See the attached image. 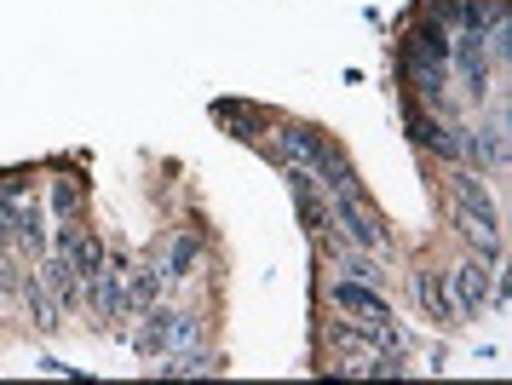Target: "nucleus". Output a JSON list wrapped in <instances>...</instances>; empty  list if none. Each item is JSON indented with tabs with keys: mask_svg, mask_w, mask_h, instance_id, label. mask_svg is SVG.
Returning a JSON list of instances; mask_svg holds the SVG:
<instances>
[{
	"mask_svg": "<svg viewBox=\"0 0 512 385\" xmlns=\"http://www.w3.org/2000/svg\"><path fill=\"white\" fill-rule=\"evenodd\" d=\"M495 259H484V253H472V259H461L455 271H443V282H449V299H455V317H484L489 305V288H495V271H489Z\"/></svg>",
	"mask_w": 512,
	"mask_h": 385,
	"instance_id": "nucleus-1",
	"label": "nucleus"
},
{
	"mask_svg": "<svg viewBox=\"0 0 512 385\" xmlns=\"http://www.w3.org/2000/svg\"><path fill=\"white\" fill-rule=\"evenodd\" d=\"M156 299H162V265L156 259H139L133 271H121V317L127 322L144 317Z\"/></svg>",
	"mask_w": 512,
	"mask_h": 385,
	"instance_id": "nucleus-2",
	"label": "nucleus"
},
{
	"mask_svg": "<svg viewBox=\"0 0 512 385\" xmlns=\"http://www.w3.org/2000/svg\"><path fill=\"white\" fill-rule=\"evenodd\" d=\"M449 213H455V230H461L484 259H501V213H484V207H466L449 196Z\"/></svg>",
	"mask_w": 512,
	"mask_h": 385,
	"instance_id": "nucleus-3",
	"label": "nucleus"
},
{
	"mask_svg": "<svg viewBox=\"0 0 512 385\" xmlns=\"http://www.w3.org/2000/svg\"><path fill=\"white\" fill-rule=\"evenodd\" d=\"M277 150L288 161H294V179H317V167H323V156H328V144L311 127H277Z\"/></svg>",
	"mask_w": 512,
	"mask_h": 385,
	"instance_id": "nucleus-4",
	"label": "nucleus"
},
{
	"mask_svg": "<svg viewBox=\"0 0 512 385\" xmlns=\"http://www.w3.org/2000/svg\"><path fill=\"white\" fill-rule=\"evenodd\" d=\"M121 271H127V265H121V259H110L104 271H93L87 282H81V288H87V305H93V317H98V322H116V317H121Z\"/></svg>",
	"mask_w": 512,
	"mask_h": 385,
	"instance_id": "nucleus-5",
	"label": "nucleus"
},
{
	"mask_svg": "<svg viewBox=\"0 0 512 385\" xmlns=\"http://www.w3.org/2000/svg\"><path fill=\"white\" fill-rule=\"evenodd\" d=\"M340 276H346V282H363V288H386V282H392V271L380 265V253L351 248V242H340Z\"/></svg>",
	"mask_w": 512,
	"mask_h": 385,
	"instance_id": "nucleus-6",
	"label": "nucleus"
},
{
	"mask_svg": "<svg viewBox=\"0 0 512 385\" xmlns=\"http://www.w3.org/2000/svg\"><path fill=\"white\" fill-rule=\"evenodd\" d=\"M41 282L52 288V299L70 311V305H81V271H75V259L70 253H52L47 265H41Z\"/></svg>",
	"mask_w": 512,
	"mask_h": 385,
	"instance_id": "nucleus-7",
	"label": "nucleus"
},
{
	"mask_svg": "<svg viewBox=\"0 0 512 385\" xmlns=\"http://www.w3.org/2000/svg\"><path fill=\"white\" fill-rule=\"evenodd\" d=\"M415 299L432 322H461L455 317V299H449V282L438 271H415Z\"/></svg>",
	"mask_w": 512,
	"mask_h": 385,
	"instance_id": "nucleus-8",
	"label": "nucleus"
},
{
	"mask_svg": "<svg viewBox=\"0 0 512 385\" xmlns=\"http://www.w3.org/2000/svg\"><path fill=\"white\" fill-rule=\"evenodd\" d=\"M18 299L29 305V322H35L41 334H52V328H58V311H64V305L52 299V288L41 282V276H24V288H18Z\"/></svg>",
	"mask_w": 512,
	"mask_h": 385,
	"instance_id": "nucleus-9",
	"label": "nucleus"
},
{
	"mask_svg": "<svg viewBox=\"0 0 512 385\" xmlns=\"http://www.w3.org/2000/svg\"><path fill=\"white\" fill-rule=\"evenodd\" d=\"M403 58H420V64H449V29L443 23H420L409 46H403Z\"/></svg>",
	"mask_w": 512,
	"mask_h": 385,
	"instance_id": "nucleus-10",
	"label": "nucleus"
},
{
	"mask_svg": "<svg viewBox=\"0 0 512 385\" xmlns=\"http://www.w3.org/2000/svg\"><path fill=\"white\" fill-rule=\"evenodd\" d=\"M461 150H466L472 161H478V167H507V127L495 121L489 133H472V138H461Z\"/></svg>",
	"mask_w": 512,
	"mask_h": 385,
	"instance_id": "nucleus-11",
	"label": "nucleus"
},
{
	"mask_svg": "<svg viewBox=\"0 0 512 385\" xmlns=\"http://www.w3.org/2000/svg\"><path fill=\"white\" fill-rule=\"evenodd\" d=\"M202 328H208L202 311H173V317H167V351L162 357H173V351H196V345H202Z\"/></svg>",
	"mask_w": 512,
	"mask_h": 385,
	"instance_id": "nucleus-12",
	"label": "nucleus"
},
{
	"mask_svg": "<svg viewBox=\"0 0 512 385\" xmlns=\"http://www.w3.org/2000/svg\"><path fill=\"white\" fill-rule=\"evenodd\" d=\"M196 259H202V242H196V236H173V242H167V259L156 253L162 276H190L196 271Z\"/></svg>",
	"mask_w": 512,
	"mask_h": 385,
	"instance_id": "nucleus-13",
	"label": "nucleus"
},
{
	"mask_svg": "<svg viewBox=\"0 0 512 385\" xmlns=\"http://www.w3.org/2000/svg\"><path fill=\"white\" fill-rule=\"evenodd\" d=\"M162 374L167 380H190V374H213V357L196 345V351H173V357H162Z\"/></svg>",
	"mask_w": 512,
	"mask_h": 385,
	"instance_id": "nucleus-14",
	"label": "nucleus"
},
{
	"mask_svg": "<svg viewBox=\"0 0 512 385\" xmlns=\"http://www.w3.org/2000/svg\"><path fill=\"white\" fill-rule=\"evenodd\" d=\"M403 75L415 81V92L432 104V98H443V64H420V58H403Z\"/></svg>",
	"mask_w": 512,
	"mask_h": 385,
	"instance_id": "nucleus-15",
	"label": "nucleus"
},
{
	"mask_svg": "<svg viewBox=\"0 0 512 385\" xmlns=\"http://www.w3.org/2000/svg\"><path fill=\"white\" fill-rule=\"evenodd\" d=\"M70 259H75V271H81V282H87L93 271H104V265H110V259H104V242H98V236H81V230H75Z\"/></svg>",
	"mask_w": 512,
	"mask_h": 385,
	"instance_id": "nucleus-16",
	"label": "nucleus"
},
{
	"mask_svg": "<svg viewBox=\"0 0 512 385\" xmlns=\"http://www.w3.org/2000/svg\"><path fill=\"white\" fill-rule=\"evenodd\" d=\"M52 207H58V219H75V207H81V190H75V184H58V190H52Z\"/></svg>",
	"mask_w": 512,
	"mask_h": 385,
	"instance_id": "nucleus-17",
	"label": "nucleus"
}]
</instances>
